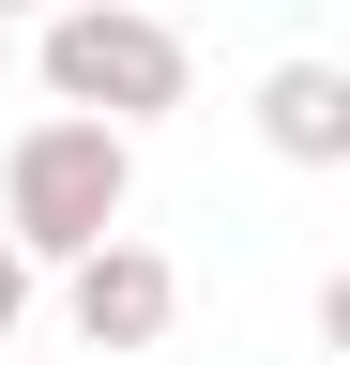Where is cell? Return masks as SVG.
<instances>
[{
	"label": "cell",
	"instance_id": "1",
	"mask_svg": "<svg viewBox=\"0 0 350 365\" xmlns=\"http://www.w3.org/2000/svg\"><path fill=\"white\" fill-rule=\"evenodd\" d=\"M31 76H46V107H92V122H122V137H153V122L198 91L183 31H168L153 0H46V16H31Z\"/></svg>",
	"mask_w": 350,
	"mask_h": 365
},
{
	"label": "cell",
	"instance_id": "2",
	"mask_svg": "<svg viewBox=\"0 0 350 365\" xmlns=\"http://www.w3.org/2000/svg\"><path fill=\"white\" fill-rule=\"evenodd\" d=\"M122 213H138V137H122V122H92V107L16 122V153H0V228H16L31 259L107 244Z\"/></svg>",
	"mask_w": 350,
	"mask_h": 365
},
{
	"label": "cell",
	"instance_id": "3",
	"mask_svg": "<svg viewBox=\"0 0 350 365\" xmlns=\"http://www.w3.org/2000/svg\"><path fill=\"white\" fill-rule=\"evenodd\" d=\"M46 274H61V335L76 350H168V319H183V259L138 244V228H107V244H76Z\"/></svg>",
	"mask_w": 350,
	"mask_h": 365
},
{
	"label": "cell",
	"instance_id": "4",
	"mask_svg": "<svg viewBox=\"0 0 350 365\" xmlns=\"http://www.w3.org/2000/svg\"><path fill=\"white\" fill-rule=\"evenodd\" d=\"M259 153L274 168H350V61H274L259 76Z\"/></svg>",
	"mask_w": 350,
	"mask_h": 365
},
{
	"label": "cell",
	"instance_id": "5",
	"mask_svg": "<svg viewBox=\"0 0 350 365\" xmlns=\"http://www.w3.org/2000/svg\"><path fill=\"white\" fill-rule=\"evenodd\" d=\"M31 304H46V259H31V244H16V228H0V335H16V319H31Z\"/></svg>",
	"mask_w": 350,
	"mask_h": 365
},
{
	"label": "cell",
	"instance_id": "6",
	"mask_svg": "<svg viewBox=\"0 0 350 365\" xmlns=\"http://www.w3.org/2000/svg\"><path fill=\"white\" fill-rule=\"evenodd\" d=\"M0 16H46V0H0Z\"/></svg>",
	"mask_w": 350,
	"mask_h": 365
}]
</instances>
